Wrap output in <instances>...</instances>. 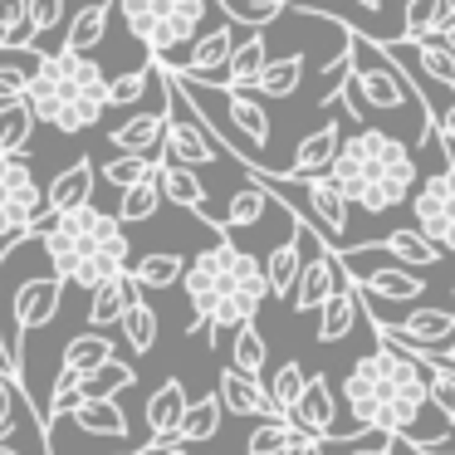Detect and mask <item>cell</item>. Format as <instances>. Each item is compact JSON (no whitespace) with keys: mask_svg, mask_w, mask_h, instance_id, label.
<instances>
[{"mask_svg":"<svg viewBox=\"0 0 455 455\" xmlns=\"http://www.w3.org/2000/svg\"><path fill=\"white\" fill-rule=\"evenodd\" d=\"M343 402L353 421L367 431H382L392 441H416L421 416L431 411V363L421 353L377 343L367 357L347 367Z\"/></svg>","mask_w":455,"mask_h":455,"instance_id":"cell-1","label":"cell"},{"mask_svg":"<svg viewBox=\"0 0 455 455\" xmlns=\"http://www.w3.org/2000/svg\"><path fill=\"white\" fill-rule=\"evenodd\" d=\"M35 240L50 255V275H60L64 284L99 289L108 279L128 275V230L118 226V216L103 206H79L69 216H54L35 226Z\"/></svg>","mask_w":455,"mask_h":455,"instance_id":"cell-2","label":"cell"},{"mask_svg":"<svg viewBox=\"0 0 455 455\" xmlns=\"http://www.w3.org/2000/svg\"><path fill=\"white\" fill-rule=\"evenodd\" d=\"M333 187L347 196V206L367 211V216H387L416 191V157L402 138L382 128H357L353 138L338 142V157L328 167Z\"/></svg>","mask_w":455,"mask_h":455,"instance_id":"cell-3","label":"cell"},{"mask_svg":"<svg viewBox=\"0 0 455 455\" xmlns=\"http://www.w3.org/2000/svg\"><path fill=\"white\" fill-rule=\"evenodd\" d=\"M25 103H30L35 123H50V128L74 138V132H89L108 108V74L89 54H69V50L40 54V64L30 69Z\"/></svg>","mask_w":455,"mask_h":455,"instance_id":"cell-4","label":"cell"},{"mask_svg":"<svg viewBox=\"0 0 455 455\" xmlns=\"http://www.w3.org/2000/svg\"><path fill=\"white\" fill-rule=\"evenodd\" d=\"M181 289H187V304H191V328L187 333L196 338L206 328V318L216 314V304L235 294H265L269 299V284H265V265H259L250 250H240L230 235H220L211 250L187 259V275H181Z\"/></svg>","mask_w":455,"mask_h":455,"instance_id":"cell-5","label":"cell"},{"mask_svg":"<svg viewBox=\"0 0 455 455\" xmlns=\"http://www.w3.org/2000/svg\"><path fill=\"white\" fill-rule=\"evenodd\" d=\"M128 35L148 50V60H167L172 50L191 44L201 35L211 0H113Z\"/></svg>","mask_w":455,"mask_h":455,"instance_id":"cell-6","label":"cell"},{"mask_svg":"<svg viewBox=\"0 0 455 455\" xmlns=\"http://www.w3.org/2000/svg\"><path fill=\"white\" fill-rule=\"evenodd\" d=\"M347 35V50H353V89L357 99H363V108H377V113H402L406 103H411V89H406L402 69H396L392 60L382 54V44L367 40V35H357L353 25H343Z\"/></svg>","mask_w":455,"mask_h":455,"instance_id":"cell-7","label":"cell"},{"mask_svg":"<svg viewBox=\"0 0 455 455\" xmlns=\"http://www.w3.org/2000/svg\"><path fill=\"white\" fill-rule=\"evenodd\" d=\"M44 211V187L35 181L25 157H5L0 152V250H11L15 240H30Z\"/></svg>","mask_w":455,"mask_h":455,"instance_id":"cell-8","label":"cell"},{"mask_svg":"<svg viewBox=\"0 0 455 455\" xmlns=\"http://www.w3.org/2000/svg\"><path fill=\"white\" fill-rule=\"evenodd\" d=\"M411 220L441 255H455V152H445L441 167L411 191Z\"/></svg>","mask_w":455,"mask_h":455,"instance_id":"cell-9","label":"cell"},{"mask_svg":"<svg viewBox=\"0 0 455 455\" xmlns=\"http://www.w3.org/2000/svg\"><path fill=\"white\" fill-rule=\"evenodd\" d=\"M284 177V172H279ZM289 187H299V196H304V206H308V226L314 230H323V240L333 245V240H343L347 235V226H353V206H347V196L333 187V177H284Z\"/></svg>","mask_w":455,"mask_h":455,"instance_id":"cell-10","label":"cell"},{"mask_svg":"<svg viewBox=\"0 0 455 455\" xmlns=\"http://www.w3.org/2000/svg\"><path fill=\"white\" fill-rule=\"evenodd\" d=\"M230 54H235V30H230V25H216V30L196 35L187 60H181V64H167V69L181 74V79H191L196 89H226V64H230Z\"/></svg>","mask_w":455,"mask_h":455,"instance_id":"cell-11","label":"cell"},{"mask_svg":"<svg viewBox=\"0 0 455 455\" xmlns=\"http://www.w3.org/2000/svg\"><path fill=\"white\" fill-rule=\"evenodd\" d=\"M60 299H64V279L60 275H35L15 289V304H11V318H15V353L25 357V333L44 328L54 314H60Z\"/></svg>","mask_w":455,"mask_h":455,"instance_id":"cell-12","label":"cell"},{"mask_svg":"<svg viewBox=\"0 0 455 455\" xmlns=\"http://www.w3.org/2000/svg\"><path fill=\"white\" fill-rule=\"evenodd\" d=\"M152 181H157L162 201H172V206H181V211H196V216L206 220L211 230H216V240L230 235L226 220H216V216L206 211V181H201L191 167H177V162H162V157H157V172H152Z\"/></svg>","mask_w":455,"mask_h":455,"instance_id":"cell-13","label":"cell"},{"mask_svg":"<svg viewBox=\"0 0 455 455\" xmlns=\"http://www.w3.org/2000/svg\"><path fill=\"white\" fill-rule=\"evenodd\" d=\"M93 187H99V167H93L89 157H79L74 167H64L60 177L44 187V220L69 216V211L89 206V201H93Z\"/></svg>","mask_w":455,"mask_h":455,"instance_id":"cell-14","label":"cell"},{"mask_svg":"<svg viewBox=\"0 0 455 455\" xmlns=\"http://www.w3.org/2000/svg\"><path fill=\"white\" fill-rule=\"evenodd\" d=\"M347 279L357 284V294L372 299H392V304H411V299L426 294V279L416 269L402 265H367V269H347Z\"/></svg>","mask_w":455,"mask_h":455,"instance_id":"cell-15","label":"cell"},{"mask_svg":"<svg viewBox=\"0 0 455 455\" xmlns=\"http://www.w3.org/2000/svg\"><path fill=\"white\" fill-rule=\"evenodd\" d=\"M338 279H343V265H338L333 250L304 259V269H299V284H294V294H289L294 314H318V308L328 304V294L338 289Z\"/></svg>","mask_w":455,"mask_h":455,"instance_id":"cell-16","label":"cell"},{"mask_svg":"<svg viewBox=\"0 0 455 455\" xmlns=\"http://www.w3.org/2000/svg\"><path fill=\"white\" fill-rule=\"evenodd\" d=\"M187 406H191V396H187V387H181V377H162V387L148 396V431H152V441L148 445H172L177 441V426H181V416H187Z\"/></svg>","mask_w":455,"mask_h":455,"instance_id":"cell-17","label":"cell"},{"mask_svg":"<svg viewBox=\"0 0 455 455\" xmlns=\"http://www.w3.org/2000/svg\"><path fill=\"white\" fill-rule=\"evenodd\" d=\"M377 44H382L387 54H396V60H416L426 79H435L455 99V54L445 50L435 35H431V40H377Z\"/></svg>","mask_w":455,"mask_h":455,"instance_id":"cell-18","label":"cell"},{"mask_svg":"<svg viewBox=\"0 0 455 455\" xmlns=\"http://www.w3.org/2000/svg\"><path fill=\"white\" fill-rule=\"evenodd\" d=\"M162 132H167V93H162V113H138V118L118 123L108 142L118 148V157H157Z\"/></svg>","mask_w":455,"mask_h":455,"instance_id":"cell-19","label":"cell"},{"mask_svg":"<svg viewBox=\"0 0 455 455\" xmlns=\"http://www.w3.org/2000/svg\"><path fill=\"white\" fill-rule=\"evenodd\" d=\"M64 416H69V421L79 426V431L128 445V416H123V406L113 402V396H79V402H74Z\"/></svg>","mask_w":455,"mask_h":455,"instance_id":"cell-20","label":"cell"},{"mask_svg":"<svg viewBox=\"0 0 455 455\" xmlns=\"http://www.w3.org/2000/svg\"><path fill=\"white\" fill-rule=\"evenodd\" d=\"M216 396H220V406H226V411H235V416H265V421H269V416H279L275 402H269V392H265V382H259V377L235 372V367H226V372H220Z\"/></svg>","mask_w":455,"mask_h":455,"instance_id":"cell-21","label":"cell"},{"mask_svg":"<svg viewBox=\"0 0 455 455\" xmlns=\"http://www.w3.org/2000/svg\"><path fill=\"white\" fill-rule=\"evenodd\" d=\"M220 99H226V113L230 123H235V132L250 142V148H269V138H275V123H269L265 103L255 99L250 89H216Z\"/></svg>","mask_w":455,"mask_h":455,"instance_id":"cell-22","label":"cell"},{"mask_svg":"<svg viewBox=\"0 0 455 455\" xmlns=\"http://www.w3.org/2000/svg\"><path fill=\"white\" fill-rule=\"evenodd\" d=\"M353 323H357V284L343 269L338 289L328 294V304L318 308V343H343V338L353 333Z\"/></svg>","mask_w":455,"mask_h":455,"instance_id":"cell-23","label":"cell"},{"mask_svg":"<svg viewBox=\"0 0 455 455\" xmlns=\"http://www.w3.org/2000/svg\"><path fill=\"white\" fill-rule=\"evenodd\" d=\"M338 142H343L338 123H323V128H314L308 138H299L294 167H289L284 177H323V172L333 167V157H338Z\"/></svg>","mask_w":455,"mask_h":455,"instance_id":"cell-24","label":"cell"},{"mask_svg":"<svg viewBox=\"0 0 455 455\" xmlns=\"http://www.w3.org/2000/svg\"><path fill=\"white\" fill-rule=\"evenodd\" d=\"M138 299V284H132L128 275L108 279V284L89 289V328L93 333H108L113 323H123V314H128V304Z\"/></svg>","mask_w":455,"mask_h":455,"instance_id":"cell-25","label":"cell"},{"mask_svg":"<svg viewBox=\"0 0 455 455\" xmlns=\"http://www.w3.org/2000/svg\"><path fill=\"white\" fill-rule=\"evenodd\" d=\"M108 20H113V0H84L79 5V15L69 20V30H64V44L60 50H69V54H89L93 44L108 35Z\"/></svg>","mask_w":455,"mask_h":455,"instance_id":"cell-26","label":"cell"},{"mask_svg":"<svg viewBox=\"0 0 455 455\" xmlns=\"http://www.w3.org/2000/svg\"><path fill=\"white\" fill-rule=\"evenodd\" d=\"M265 64H269V40H265V30H255L250 40L235 44V54H230L226 89H255V79L265 74Z\"/></svg>","mask_w":455,"mask_h":455,"instance_id":"cell-27","label":"cell"},{"mask_svg":"<svg viewBox=\"0 0 455 455\" xmlns=\"http://www.w3.org/2000/svg\"><path fill=\"white\" fill-rule=\"evenodd\" d=\"M113 338L108 333H93V328H84V333H74L69 343H64V363L60 367H69V372H79V377H89V372H99L103 363H113Z\"/></svg>","mask_w":455,"mask_h":455,"instance_id":"cell-28","label":"cell"},{"mask_svg":"<svg viewBox=\"0 0 455 455\" xmlns=\"http://www.w3.org/2000/svg\"><path fill=\"white\" fill-rule=\"evenodd\" d=\"M259 265H265V284H269V294H275V299H289V294H294V284H299V269H304L299 240L289 235L284 245H275L265 259H259Z\"/></svg>","mask_w":455,"mask_h":455,"instance_id":"cell-29","label":"cell"},{"mask_svg":"<svg viewBox=\"0 0 455 455\" xmlns=\"http://www.w3.org/2000/svg\"><path fill=\"white\" fill-rule=\"evenodd\" d=\"M220 416H226V406H220L216 392H206L201 402H191L187 416H181V426H177V445H206L211 435L220 431Z\"/></svg>","mask_w":455,"mask_h":455,"instance_id":"cell-30","label":"cell"},{"mask_svg":"<svg viewBox=\"0 0 455 455\" xmlns=\"http://www.w3.org/2000/svg\"><path fill=\"white\" fill-rule=\"evenodd\" d=\"M181 275H187V259L172 255V250H152V255H142L128 269V279L138 289H172V284H181Z\"/></svg>","mask_w":455,"mask_h":455,"instance_id":"cell-31","label":"cell"},{"mask_svg":"<svg viewBox=\"0 0 455 455\" xmlns=\"http://www.w3.org/2000/svg\"><path fill=\"white\" fill-rule=\"evenodd\" d=\"M60 25H64V0H30L20 40H15L11 50H0V54H25V50H40V40H44L50 30H60Z\"/></svg>","mask_w":455,"mask_h":455,"instance_id":"cell-32","label":"cell"},{"mask_svg":"<svg viewBox=\"0 0 455 455\" xmlns=\"http://www.w3.org/2000/svg\"><path fill=\"white\" fill-rule=\"evenodd\" d=\"M304 84V54H284V60H269L265 74L255 79V99H289Z\"/></svg>","mask_w":455,"mask_h":455,"instance_id":"cell-33","label":"cell"},{"mask_svg":"<svg viewBox=\"0 0 455 455\" xmlns=\"http://www.w3.org/2000/svg\"><path fill=\"white\" fill-rule=\"evenodd\" d=\"M30 132H35V113L30 103H0V152L5 157H25L30 148Z\"/></svg>","mask_w":455,"mask_h":455,"instance_id":"cell-34","label":"cell"},{"mask_svg":"<svg viewBox=\"0 0 455 455\" xmlns=\"http://www.w3.org/2000/svg\"><path fill=\"white\" fill-rule=\"evenodd\" d=\"M382 250H387V255H396L402 265H411L416 275H421V269H431V265H441V250H435L431 240L421 235V230H411V226H406V230H392V235L382 240Z\"/></svg>","mask_w":455,"mask_h":455,"instance_id":"cell-35","label":"cell"},{"mask_svg":"<svg viewBox=\"0 0 455 455\" xmlns=\"http://www.w3.org/2000/svg\"><path fill=\"white\" fill-rule=\"evenodd\" d=\"M123 343L132 347V353H152L157 347V333H162V323H157V308L148 304V299H132L128 304V314H123Z\"/></svg>","mask_w":455,"mask_h":455,"instance_id":"cell-36","label":"cell"},{"mask_svg":"<svg viewBox=\"0 0 455 455\" xmlns=\"http://www.w3.org/2000/svg\"><path fill=\"white\" fill-rule=\"evenodd\" d=\"M265 363H269L265 333H259L255 323L235 328V338H230V367H235V372H245V377H259V372H265Z\"/></svg>","mask_w":455,"mask_h":455,"instance_id":"cell-37","label":"cell"},{"mask_svg":"<svg viewBox=\"0 0 455 455\" xmlns=\"http://www.w3.org/2000/svg\"><path fill=\"white\" fill-rule=\"evenodd\" d=\"M269 206H275V201H269V191L240 187L235 196H230V206H226V230H250V226H259Z\"/></svg>","mask_w":455,"mask_h":455,"instance_id":"cell-38","label":"cell"},{"mask_svg":"<svg viewBox=\"0 0 455 455\" xmlns=\"http://www.w3.org/2000/svg\"><path fill=\"white\" fill-rule=\"evenodd\" d=\"M157 206H162V191H157V181H138V187H128L123 191V201H118V226H138V220H152L157 216Z\"/></svg>","mask_w":455,"mask_h":455,"instance_id":"cell-39","label":"cell"},{"mask_svg":"<svg viewBox=\"0 0 455 455\" xmlns=\"http://www.w3.org/2000/svg\"><path fill=\"white\" fill-rule=\"evenodd\" d=\"M216 5L226 11V20H235V25H255V30L275 25L279 15L289 11V0H216Z\"/></svg>","mask_w":455,"mask_h":455,"instance_id":"cell-40","label":"cell"},{"mask_svg":"<svg viewBox=\"0 0 455 455\" xmlns=\"http://www.w3.org/2000/svg\"><path fill=\"white\" fill-rule=\"evenodd\" d=\"M304 382H308V372H304L299 363H279V372L269 377V387H265L279 416H289V411H294V402L304 396Z\"/></svg>","mask_w":455,"mask_h":455,"instance_id":"cell-41","label":"cell"},{"mask_svg":"<svg viewBox=\"0 0 455 455\" xmlns=\"http://www.w3.org/2000/svg\"><path fill=\"white\" fill-rule=\"evenodd\" d=\"M445 11H441V0H406V11H402V40H431L435 30H441Z\"/></svg>","mask_w":455,"mask_h":455,"instance_id":"cell-42","label":"cell"},{"mask_svg":"<svg viewBox=\"0 0 455 455\" xmlns=\"http://www.w3.org/2000/svg\"><path fill=\"white\" fill-rule=\"evenodd\" d=\"M132 382H138V367L123 363V357H113V363L99 367V372L84 377V396H113V392H128Z\"/></svg>","mask_w":455,"mask_h":455,"instance_id":"cell-43","label":"cell"},{"mask_svg":"<svg viewBox=\"0 0 455 455\" xmlns=\"http://www.w3.org/2000/svg\"><path fill=\"white\" fill-rule=\"evenodd\" d=\"M152 172H157V157H113L108 167L99 172L103 181H108V187H118V196L128 187H138V181H148Z\"/></svg>","mask_w":455,"mask_h":455,"instance_id":"cell-44","label":"cell"},{"mask_svg":"<svg viewBox=\"0 0 455 455\" xmlns=\"http://www.w3.org/2000/svg\"><path fill=\"white\" fill-rule=\"evenodd\" d=\"M152 79H157V74H152V60L142 64V69H128V74H118V79H108V108H128V103H138Z\"/></svg>","mask_w":455,"mask_h":455,"instance_id":"cell-45","label":"cell"},{"mask_svg":"<svg viewBox=\"0 0 455 455\" xmlns=\"http://www.w3.org/2000/svg\"><path fill=\"white\" fill-rule=\"evenodd\" d=\"M289 435H294V426H289L284 416H269V421H259L255 431H250L245 455H279L289 445Z\"/></svg>","mask_w":455,"mask_h":455,"instance_id":"cell-46","label":"cell"},{"mask_svg":"<svg viewBox=\"0 0 455 455\" xmlns=\"http://www.w3.org/2000/svg\"><path fill=\"white\" fill-rule=\"evenodd\" d=\"M20 402H30V396L20 392V377L0 367V441H11V431H15V411H20Z\"/></svg>","mask_w":455,"mask_h":455,"instance_id":"cell-47","label":"cell"},{"mask_svg":"<svg viewBox=\"0 0 455 455\" xmlns=\"http://www.w3.org/2000/svg\"><path fill=\"white\" fill-rule=\"evenodd\" d=\"M431 411H441L445 426H455V372L431 363Z\"/></svg>","mask_w":455,"mask_h":455,"instance_id":"cell-48","label":"cell"},{"mask_svg":"<svg viewBox=\"0 0 455 455\" xmlns=\"http://www.w3.org/2000/svg\"><path fill=\"white\" fill-rule=\"evenodd\" d=\"M25 11H30V0H0V50H11L25 30Z\"/></svg>","mask_w":455,"mask_h":455,"instance_id":"cell-49","label":"cell"},{"mask_svg":"<svg viewBox=\"0 0 455 455\" xmlns=\"http://www.w3.org/2000/svg\"><path fill=\"white\" fill-rule=\"evenodd\" d=\"M30 93V69L20 64H0V103H20Z\"/></svg>","mask_w":455,"mask_h":455,"instance_id":"cell-50","label":"cell"},{"mask_svg":"<svg viewBox=\"0 0 455 455\" xmlns=\"http://www.w3.org/2000/svg\"><path fill=\"white\" fill-rule=\"evenodd\" d=\"M392 451H396V441H392V435H382V431H372L367 441L347 445V455H392Z\"/></svg>","mask_w":455,"mask_h":455,"instance_id":"cell-51","label":"cell"},{"mask_svg":"<svg viewBox=\"0 0 455 455\" xmlns=\"http://www.w3.org/2000/svg\"><path fill=\"white\" fill-rule=\"evenodd\" d=\"M323 445H328V441H318V435L294 431V435H289V445H284L279 455H323Z\"/></svg>","mask_w":455,"mask_h":455,"instance_id":"cell-52","label":"cell"},{"mask_svg":"<svg viewBox=\"0 0 455 455\" xmlns=\"http://www.w3.org/2000/svg\"><path fill=\"white\" fill-rule=\"evenodd\" d=\"M435 138H441L445 152H455V103L445 113H435Z\"/></svg>","mask_w":455,"mask_h":455,"instance_id":"cell-53","label":"cell"},{"mask_svg":"<svg viewBox=\"0 0 455 455\" xmlns=\"http://www.w3.org/2000/svg\"><path fill=\"white\" fill-rule=\"evenodd\" d=\"M132 455H196V451H191V445H177V441H172V445H142V451H132Z\"/></svg>","mask_w":455,"mask_h":455,"instance_id":"cell-54","label":"cell"},{"mask_svg":"<svg viewBox=\"0 0 455 455\" xmlns=\"http://www.w3.org/2000/svg\"><path fill=\"white\" fill-rule=\"evenodd\" d=\"M421 357H426V363H435V367H451V372H455V338L441 347V353H421Z\"/></svg>","mask_w":455,"mask_h":455,"instance_id":"cell-55","label":"cell"},{"mask_svg":"<svg viewBox=\"0 0 455 455\" xmlns=\"http://www.w3.org/2000/svg\"><path fill=\"white\" fill-rule=\"evenodd\" d=\"M435 40H441L445 50L455 54V20H441V30H435Z\"/></svg>","mask_w":455,"mask_h":455,"instance_id":"cell-56","label":"cell"},{"mask_svg":"<svg viewBox=\"0 0 455 455\" xmlns=\"http://www.w3.org/2000/svg\"><path fill=\"white\" fill-rule=\"evenodd\" d=\"M357 5H363L367 15H382V0H357Z\"/></svg>","mask_w":455,"mask_h":455,"instance_id":"cell-57","label":"cell"},{"mask_svg":"<svg viewBox=\"0 0 455 455\" xmlns=\"http://www.w3.org/2000/svg\"><path fill=\"white\" fill-rule=\"evenodd\" d=\"M441 11H445V20H455V0H441Z\"/></svg>","mask_w":455,"mask_h":455,"instance_id":"cell-58","label":"cell"},{"mask_svg":"<svg viewBox=\"0 0 455 455\" xmlns=\"http://www.w3.org/2000/svg\"><path fill=\"white\" fill-rule=\"evenodd\" d=\"M0 455H20V451H11V445H5V441H0Z\"/></svg>","mask_w":455,"mask_h":455,"instance_id":"cell-59","label":"cell"},{"mask_svg":"<svg viewBox=\"0 0 455 455\" xmlns=\"http://www.w3.org/2000/svg\"><path fill=\"white\" fill-rule=\"evenodd\" d=\"M451 299H455V289H451Z\"/></svg>","mask_w":455,"mask_h":455,"instance_id":"cell-60","label":"cell"}]
</instances>
